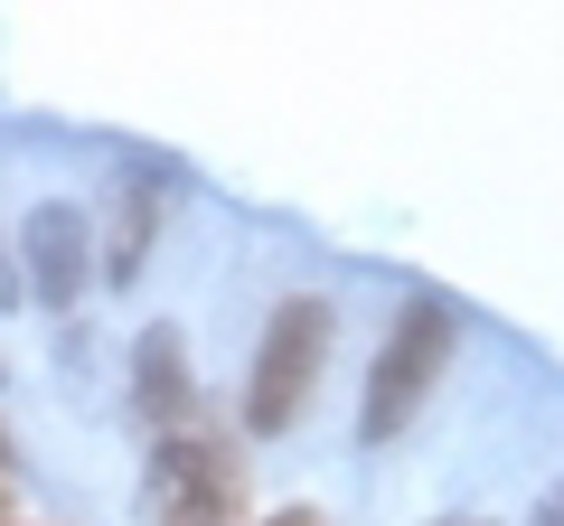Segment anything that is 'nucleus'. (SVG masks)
Masks as SVG:
<instances>
[{
  "instance_id": "nucleus-2",
  "label": "nucleus",
  "mask_w": 564,
  "mask_h": 526,
  "mask_svg": "<svg viewBox=\"0 0 564 526\" xmlns=\"http://www.w3.org/2000/svg\"><path fill=\"white\" fill-rule=\"evenodd\" d=\"M321 358H329V302L302 292V302H282L273 329L254 348V376H245V424L254 432H292L311 405V385H321Z\"/></svg>"
},
{
  "instance_id": "nucleus-3",
  "label": "nucleus",
  "mask_w": 564,
  "mask_h": 526,
  "mask_svg": "<svg viewBox=\"0 0 564 526\" xmlns=\"http://www.w3.org/2000/svg\"><path fill=\"white\" fill-rule=\"evenodd\" d=\"M151 517L161 526H245V461L207 424L151 442Z\"/></svg>"
},
{
  "instance_id": "nucleus-7",
  "label": "nucleus",
  "mask_w": 564,
  "mask_h": 526,
  "mask_svg": "<svg viewBox=\"0 0 564 526\" xmlns=\"http://www.w3.org/2000/svg\"><path fill=\"white\" fill-rule=\"evenodd\" d=\"M10 292H20V273H10V254H0V302H10Z\"/></svg>"
},
{
  "instance_id": "nucleus-6",
  "label": "nucleus",
  "mask_w": 564,
  "mask_h": 526,
  "mask_svg": "<svg viewBox=\"0 0 564 526\" xmlns=\"http://www.w3.org/2000/svg\"><path fill=\"white\" fill-rule=\"evenodd\" d=\"M151 217H161V207H151V179H141V169H122V179H113V283H132V273H141Z\"/></svg>"
},
{
  "instance_id": "nucleus-9",
  "label": "nucleus",
  "mask_w": 564,
  "mask_h": 526,
  "mask_svg": "<svg viewBox=\"0 0 564 526\" xmlns=\"http://www.w3.org/2000/svg\"><path fill=\"white\" fill-rule=\"evenodd\" d=\"M0 517H10V480H0Z\"/></svg>"
},
{
  "instance_id": "nucleus-11",
  "label": "nucleus",
  "mask_w": 564,
  "mask_h": 526,
  "mask_svg": "<svg viewBox=\"0 0 564 526\" xmlns=\"http://www.w3.org/2000/svg\"><path fill=\"white\" fill-rule=\"evenodd\" d=\"M452 526H480V517H452Z\"/></svg>"
},
{
  "instance_id": "nucleus-12",
  "label": "nucleus",
  "mask_w": 564,
  "mask_h": 526,
  "mask_svg": "<svg viewBox=\"0 0 564 526\" xmlns=\"http://www.w3.org/2000/svg\"><path fill=\"white\" fill-rule=\"evenodd\" d=\"M0 526H20V517H0Z\"/></svg>"
},
{
  "instance_id": "nucleus-1",
  "label": "nucleus",
  "mask_w": 564,
  "mask_h": 526,
  "mask_svg": "<svg viewBox=\"0 0 564 526\" xmlns=\"http://www.w3.org/2000/svg\"><path fill=\"white\" fill-rule=\"evenodd\" d=\"M443 366H452V310H443V302H404V320L386 329L377 366H367V405H358L367 442H386V432L414 424V414L433 405Z\"/></svg>"
},
{
  "instance_id": "nucleus-4",
  "label": "nucleus",
  "mask_w": 564,
  "mask_h": 526,
  "mask_svg": "<svg viewBox=\"0 0 564 526\" xmlns=\"http://www.w3.org/2000/svg\"><path fill=\"white\" fill-rule=\"evenodd\" d=\"M132 376H141V414H151V432H198L207 414H198V376H188V348H180V329H141V348H132Z\"/></svg>"
},
{
  "instance_id": "nucleus-8",
  "label": "nucleus",
  "mask_w": 564,
  "mask_h": 526,
  "mask_svg": "<svg viewBox=\"0 0 564 526\" xmlns=\"http://www.w3.org/2000/svg\"><path fill=\"white\" fill-rule=\"evenodd\" d=\"M273 526H321V517H302V507H292V517H273Z\"/></svg>"
},
{
  "instance_id": "nucleus-10",
  "label": "nucleus",
  "mask_w": 564,
  "mask_h": 526,
  "mask_svg": "<svg viewBox=\"0 0 564 526\" xmlns=\"http://www.w3.org/2000/svg\"><path fill=\"white\" fill-rule=\"evenodd\" d=\"M0 461H10V432H0Z\"/></svg>"
},
{
  "instance_id": "nucleus-5",
  "label": "nucleus",
  "mask_w": 564,
  "mask_h": 526,
  "mask_svg": "<svg viewBox=\"0 0 564 526\" xmlns=\"http://www.w3.org/2000/svg\"><path fill=\"white\" fill-rule=\"evenodd\" d=\"M85 235H95V226H85L76 207H39V217H29L20 254H29V283H39L47 310H76V292H85Z\"/></svg>"
}]
</instances>
